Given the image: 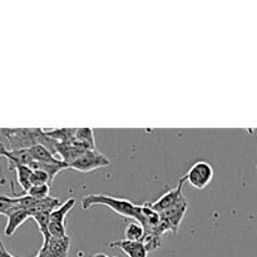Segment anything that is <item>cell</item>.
Here are the masks:
<instances>
[{
  "label": "cell",
  "instance_id": "6da1fadb",
  "mask_svg": "<svg viewBox=\"0 0 257 257\" xmlns=\"http://www.w3.org/2000/svg\"><path fill=\"white\" fill-rule=\"evenodd\" d=\"M107 206L110 210L114 211L115 213L124 217L132 218L135 220L136 211H137V205H135L131 201L124 200V198H117L113 196L103 195V193H98V195H88L84 196L82 200V208L83 210H89L93 206Z\"/></svg>",
  "mask_w": 257,
  "mask_h": 257
},
{
  "label": "cell",
  "instance_id": "7a4b0ae2",
  "mask_svg": "<svg viewBox=\"0 0 257 257\" xmlns=\"http://www.w3.org/2000/svg\"><path fill=\"white\" fill-rule=\"evenodd\" d=\"M183 178L196 190H205L213 180V168L206 161H198L188 170Z\"/></svg>",
  "mask_w": 257,
  "mask_h": 257
},
{
  "label": "cell",
  "instance_id": "3957f363",
  "mask_svg": "<svg viewBox=\"0 0 257 257\" xmlns=\"http://www.w3.org/2000/svg\"><path fill=\"white\" fill-rule=\"evenodd\" d=\"M109 165L110 161L102 153L95 150H87L72 165L68 166V168L79 171V172H90V171H94L97 168L108 167Z\"/></svg>",
  "mask_w": 257,
  "mask_h": 257
},
{
  "label": "cell",
  "instance_id": "277c9868",
  "mask_svg": "<svg viewBox=\"0 0 257 257\" xmlns=\"http://www.w3.org/2000/svg\"><path fill=\"white\" fill-rule=\"evenodd\" d=\"M188 203L187 200H183L181 202H178L177 205H175L173 207L168 208V210L163 211L160 213V217L162 223L165 225L166 230L171 231V232L176 233L180 228L181 223H182L183 217L186 215V211H187Z\"/></svg>",
  "mask_w": 257,
  "mask_h": 257
},
{
  "label": "cell",
  "instance_id": "5b68a950",
  "mask_svg": "<svg viewBox=\"0 0 257 257\" xmlns=\"http://www.w3.org/2000/svg\"><path fill=\"white\" fill-rule=\"evenodd\" d=\"M185 178H181L180 181H178V185L176 186L173 190L168 191V192H166L165 195L161 196L160 198H158L156 202L153 203H148L150 205V207L152 208L153 211H156V212L161 213L163 212V211L168 210V208L173 207L175 205H177L178 202H181V201L185 200V196H183V185H185Z\"/></svg>",
  "mask_w": 257,
  "mask_h": 257
},
{
  "label": "cell",
  "instance_id": "8992f818",
  "mask_svg": "<svg viewBox=\"0 0 257 257\" xmlns=\"http://www.w3.org/2000/svg\"><path fill=\"white\" fill-rule=\"evenodd\" d=\"M70 247V237H50L47 243H43L40 251L44 257H67Z\"/></svg>",
  "mask_w": 257,
  "mask_h": 257
},
{
  "label": "cell",
  "instance_id": "52a82bcc",
  "mask_svg": "<svg viewBox=\"0 0 257 257\" xmlns=\"http://www.w3.org/2000/svg\"><path fill=\"white\" fill-rule=\"evenodd\" d=\"M7 218L8 222L4 228V233L8 237H12V236L17 232L18 228H19L28 218H30V215L28 211L20 210V208H14V210H12L8 213Z\"/></svg>",
  "mask_w": 257,
  "mask_h": 257
},
{
  "label": "cell",
  "instance_id": "ba28073f",
  "mask_svg": "<svg viewBox=\"0 0 257 257\" xmlns=\"http://www.w3.org/2000/svg\"><path fill=\"white\" fill-rule=\"evenodd\" d=\"M28 167L32 171H43V172L47 173L48 177H49V183L52 185L55 176H57L60 171L65 170V168H67V165H65L64 162H62L60 160L55 161V162H37V161H32Z\"/></svg>",
  "mask_w": 257,
  "mask_h": 257
},
{
  "label": "cell",
  "instance_id": "9c48e42d",
  "mask_svg": "<svg viewBox=\"0 0 257 257\" xmlns=\"http://www.w3.org/2000/svg\"><path fill=\"white\" fill-rule=\"evenodd\" d=\"M109 247H118L123 251L128 257H147L148 252L142 242H131V241H114L109 245Z\"/></svg>",
  "mask_w": 257,
  "mask_h": 257
},
{
  "label": "cell",
  "instance_id": "30bf717a",
  "mask_svg": "<svg viewBox=\"0 0 257 257\" xmlns=\"http://www.w3.org/2000/svg\"><path fill=\"white\" fill-rule=\"evenodd\" d=\"M75 200L74 198H68L64 203L58 206L55 210H53L49 215V222L59 223V225H65V217L69 213V211L74 207Z\"/></svg>",
  "mask_w": 257,
  "mask_h": 257
},
{
  "label": "cell",
  "instance_id": "8fae6325",
  "mask_svg": "<svg viewBox=\"0 0 257 257\" xmlns=\"http://www.w3.org/2000/svg\"><path fill=\"white\" fill-rule=\"evenodd\" d=\"M30 156H32L33 161H37V162H55L58 161V158L55 157L52 153V151L44 145H38L32 146L30 148H28Z\"/></svg>",
  "mask_w": 257,
  "mask_h": 257
},
{
  "label": "cell",
  "instance_id": "7c38bea8",
  "mask_svg": "<svg viewBox=\"0 0 257 257\" xmlns=\"http://www.w3.org/2000/svg\"><path fill=\"white\" fill-rule=\"evenodd\" d=\"M60 205L59 198L52 197V196H48V197L42 198V200H37L35 205L33 206L32 210L29 211V215L32 217L35 213H43V212H52L53 210L58 207Z\"/></svg>",
  "mask_w": 257,
  "mask_h": 257
},
{
  "label": "cell",
  "instance_id": "4fadbf2b",
  "mask_svg": "<svg viewBox=\"0 0 257 257\" xmlns=\"http://www.w3.org/2000/svg\"><path fill=\"white\" fill-rule=\"evenodd\" d=\"M74 141L87 150H95L92 128H75Z\"/></svg>",
  "mask_w": 257,
  "mask_h": 257
},
{
  "label": "cell",
  "instance_id": "5bb4252c",
  "mask_svg": "<svg viewBox=\"0 0 257 257\" xmlns=\"http://www.w3.org/2000/svg\"><path fill=\"white\" fill-rule=\"evenodd\" d=\"M125 241H131V242H141L145 237V230H143L142 225L138 223L137 221H131L127 225L124 231Z\"/></svg>",
  "mask_w": 257,
  "mask_h": 257
},
{
  "label": "cell",
  "instance_id": "9a60e30c",
  "mask_svg": "<svg viewBox=\"0 0 257 257\" xmlns=\"http://www.w3.org/2000/svg\"><path fill=\"white\" fill-rule=\"evenodd\" d=\"M49 212H43V213H35L32 216L33 220L37 223L38 228H39L40 233L43 236V243H47L48 240L50 238L49 232H48V226H49Z\"/></svg>",
  "mask_w": 257,
  "mask_h": 257
},
{
  "label": "cell",
  "instance_id": "2e32d148",
  "mask_svg": "<svg viewBox=\"0 0 257 257\" xmlns=\"http://www.w3.org/2000/svg\"><path fill=\"white\" fill-rule=\"evenodd\" d=\"M17 181L24 193L30 188V175H32V170L28 166H17Z\"/></svg>",
  "mask_w": 257,
  "mask_h": 257
},
{
  "label": "cell",
  "instance_id": "e0dca14e",
  "mask_svg": "<svg viewBox=\"0 0 257 257\" xmlns=\"http://www.w3.org/2000/svg\"><path fill=\"white\" fill-rule=\"evenodd\" d=\"M14 208H18L17 197H10L4 193H0V215L7 216Z\"/></svg>",
  "mask_w": 257,
  "mask_h": 257
},
{
  "label": "cell",
  "instance_id": "ac0fdd59",
  "mask_svg": "<svg viewBox=\"0 0 257 257\" xmlns=\"http://www.w3.org/2000/svg\"><path fill=\"white\" fill-rule=\"evenodd\" d=\"M145 246V248L147 250V252L150 251H155L157 248H160L162 246V237L160 236H156V235H151V233H146L143 240L141 241Z\"/></svg>",
  "mask_w": 257,
  "mask_h": 257
},
{
  "label": "cell",
  "instance_id": "d6986e66",
  "mask_svg": "<svg viewBox=\"0 0 257 257\" xmlns=\"http://www.w3.org/2000/svg\"><path fill=\"white\" fill-rule=\"evenodd\" d=\"M49 185H40V186H32L29 190L27 191L25 195L30 196V197L35 198V200H42V198H45L49 196Z\"/></svg>",
  "mask_w": 257,
  "mask_h": 257
},
{
  "label": "cell",
  "instance_id": "ffe728a7",
  "mask_svg": "<svg viewBox=\"0 0 257 257\" xmlns=\"http://www.w3.org/2000/svg\"><path fill=\"white\" fill-rule=\"evenodd\" d=\"M40 185H49V177L43 171H32L30 175V187L32 186H40Z\"/></svg>",
  "mask_w": 257,
  "mask_h": 257
},
{
  "label": "cell",
  "instance_id": "44dd1931",
  "mask_svg": "<svg viewBox=\"0 0 257 257\" xmlns=\"http://www.w3.org/2000/svg\"><path fill=\"white\" fill-rule=\"evenodd\" d=\"M0 257H14L12 253L8 252L7 248L4 247V245H3L2 241H0Z\"/></svg>",
  "mask_w": 257,
  "mask_h": 257
},
{
  "label": "cell",
  "instance_id": "7402d4cb",
  "mask_svg": "<svg viewBox=\"0 0 257 257\" xmlns=\"http://www.w3.org/2000/svg\"><path fill=\"white\" fill-rule=\"evenodd\" d=\"M93 257H109V256H107L105 253H97V255H94Z\"/></svg>",
  "mask_w": 257,
  "mask_h": 257
},
{
  "label": "cell",
  "instance_id": "603a6c76",
  "mask_svg": "<svg viewBox=\"0 0 257 257\" xmlns=\"http://www.w3.org/2000/svg\"><path fill=\"white\" fill-rule=\"evenodd\" d=\"M35 257H43V253H42V251L39 250V252H38V255L35 256Z\"/></svg>",
  "mask_w": 257,
  "mask_h": 257
}]
</instances>
